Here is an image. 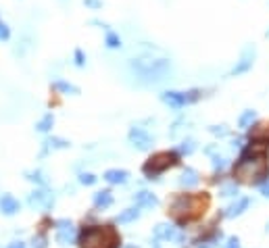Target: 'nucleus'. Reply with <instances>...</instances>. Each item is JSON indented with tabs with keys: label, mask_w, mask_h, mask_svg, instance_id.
I'll list each match as a JSON object with an SVG mask.
<instances>
[{
	"label": "nucleus",
	"mask_w": 269,
	"mask_h": 248,
	"mask_svg": "<svg viewBox=\"0 0 269 248\" xmlns=\"http://www.w3.org/2000/svg\"><path fill=\"white\" fill-rule=\"evenodd\" d=\"M96 182H98V177L94 173H82L79 175V184L82 186H94Z\"/></svg>",
	"instance_id": "c85d7f7f"
},
{
	"label": "nucleus",
	"mask_w": 269,
	"mask_h": 248,
	"mask_svg": "<svg viewBox=\"0 0 269 248\" xmlns=\"http://www.w3.org/2000/svg\"><path fill=\"white\" fill-rule=\"evenodd\" d=\"M198 98H200V90H188V92H179V90H165V92H161V100L169 108H175V111L194 104Z\"/></svg>",
	"instance_id": "423d86ee"
},
{
	"label": "nucleus",
	"mask_w": 269,
	"mask_h": 248,
	"mask_svg": "<svg viewBox=\"0 0 269 248\" xmlns=\"http://www.w3.org/2000/svg\"><path fill=\"white\" fill-rule=\"evenodd\" d=\"M104 46L109 50H119L123 46V38L119 36V32H115L113 27L104 32Z\"/></svg>",
	"instance_id": "f3484780"
},
{
	"label": "nucleus",
	"mask_w": 269,
	"mask_h": 248,
	"mask_svg": "<svg viewBox=\"0 0 269 248\" xmlns=\"http://www.w3.org/2000/svg\"><path fill=\"white\" fill-rule=\"evenodd\" d=\"M113 192H111V190H100V192H96L94 194V209L96 211H104V209H109L111 205H113Z\"/></svg>",
	"instance_id": "2eb2a0df"
},
{
	"label": "nucleus",
	"mask_w": 269,
	"mask_h": 248,
	"mask_svg": "<svg viewBox=\"0 0 269 248\" xmlns=\"http://www.w3.org/2000/svg\"><path fill=\"white\" fill-rule=\"evenodd\" d=\"M261 194H263V196H269V177L261 184Z\"/></svg>",
	"instance_id": "c9c22d12"
},
{
	"label": "nucleus",
	"mask_w": 269,
	"mask_h": 248,
	"mask_svg": "<svg viewBox=\"0 0 269 248\" xmlns=\"http://www.w3.org/2000/svg\"><path fill=\"white\" fill-rule=\"evenodd\" d=\"M86 63H88V57H86V52H84L82 48H75V50H73V65L77 67V69H84V67H86Z\"/></svg>",
	"instance_id": "393cba45"
},
{
	"label": "nucleus",
	"mask_w": 269,
	"mask_h": 248,
	"mask_svg": "<svg viewBox=\"0 0 269 248\" xmlns=\"http://www.w3.org/2000/svg\"><path fill=\"white\" fill-rule=\"evenodd\" d=\"M175 165H179V152H169V150H165V152H156V154H152L150 159L144 163V167H142V173L148 177V179H156L163 171H167L169 167H175Z\"/></svg>",
	"instance_id": "39448f33"
},
{
	"label": "nucleus",
	"mask_w": 269,
	"mask_h": 248,
	"mask_svg": "<svg viewBox=\"0 0 269 248\" xmlns=\"http://www.w3.org/2000/svg\"><path fill=\"white\" fill-rule=\"evenodd\" d=\"M255 119H257V113H255V111H244L242 115H240V119H238V127L249 129V127L255 123Z\"/></svg>",
	"instance_id": "5701e85b"
},
{
	"label": "nucleus",
	"mask_w": 269,
	"mask_h": 248,
	"mask_svg": "<svg viewBox=\"0 0 269 248\" xmlns=\"http://www.w3.org/2000/svg\"><path fill=\"white\" fill-rule=\"evenodd\" d=\"M226 248H240V240L238 238H230L228 244H226Z\"/></svg>",
	"instance_id": "f704fd0d"
},
{
	"label": "nucleus",
	"mask_w": 269,
	"mask_h": 248,
	"mask_svg": "<svg viewBox=\"0 0 269 248\" xmlns=\"http://www.w3.org/2000/svg\"><path fill=\"white\" fill-rule=\"evenodd\" d=\"M52 125H55V115H52V113H46V115H44V117L36 123V129L42 131V133H46V131L52 129Z\"/></svg>",
	"instance_id": "4be33fe9"
},
{
	"label": "nucleus",
	"mask_w": 269,
	"mask_h": 248,
	"mask_svg": "<svg viewBox=\"0 0 269 248\" xmlns=\"http://www.w3.org/2000/svg\"><path fill=\"white\" fill-rule=\"evenodd\" d=\"M251 207V198H238L232 207H228V211H226V217L228 219H234V217H238V215H242L246 209Z\"/></svg>",
	"instance_id": "a211bd4d"
},
{
	"label": "nucleus",
	"mask_w": 269,
	"mask_h": 248,
	"mask_svg": "<svg viewBox=\"0 0 269 248\" xmlns=\"http://www.w3.org/2000/svg\"><path fill=\"white\" fill-rule=\"evenodd\" d=\"M179 186L182 188H194V186H198V173L194 171V169H190V167H186L184 169V173H182V177H179Z\"/></svg>",
	"instance_id": "aec40b11"
},
{
	"label": "nucleus",
	"mask_w": 269,
	"mask_h": 248,
	"mask_svg": "<svg viewBox=\"0 0 269 248\" xmlns=\"http://www.w3.org/2000/svg\"><path fill=\"white\" fill-rule=\"evenodd\" d=\"M21 205H19V200L13 196V194H3L0 196V213L7 215V217H13L15 213H19Z\"/></svg>",
	"instance_id": "9b49d317"
},
{
	"label": "nucleus",
	"mask_w": 269,
	"mask_h": 248,
	"mask_svg": "<svg viewBox=\"0 0 269 248\" xmlns=\"http://www.w3.org/2000/svg\"><path fill=\"white\" fill-rule=\"evenodd\" d=\"M267 36H269V30H267Z\"/></svg>",
	"instance_id": "ea45409f"
},
{
	"label": "nucleus",
	"mask_w": 269,
	"mask_h": 248,
	"mask_svg": "<svg viewBox=\"0 0 269 248\" xmlns=\"http://www.w3.org/2000/svg\"><path fill=\"white\" fill-rule=\"evenodd\" d=\"M25 179H30V182H34L38 186H46V179H44V175L40 171H28L25 173Z\"/></svg>",
	"instance_id": "bb28decb"
},
{
	"label": "nucleus",
	"mask_w": 269,
	"mask_h": 248,
	"mask_svg": "<svg viewBox=\"0 0 269 248\" xmlns=\"http://www.w3.org/2000/svg\"><path fill=\"white\" fill-rule=\"evenodd\" d=\"M88 25H92V27H96V30H102V32H106V30H111V25L106 23V21H102V19H90L88 21Z\"/></svg>",
	"instance_id": "7c9ffc66"
},
{
	"label": "nucleus",
	"mask_w": 269,
	"mask_h": 248,
	"mask_svg": "<svg viewBox=\"0 0 269 248\" xmlns=\"http://www.w3.org/2000/svg\"><path fill=\"white\" fill-rule=\"evenodd\" d=\"M55 225H57V242L61 246H71L77 238L73 223L69 219H59V221H55Z\"/></svg>",
	"instance_id": "6e6552de"
},
{
	"label": "nucleus",
	"mask_w": 269,
	"mask_h": 248,
	"mask_svg": "<svg viewBox=\"0 0 269 248\" xmlns=\"http://www.w3.org/2000/svg\"><path fill=\"white\" fill-rule=\"evenodd\" d=\"M11 36H13V30H11V25L7 23V19L0 15V42H9L11 40Z\"/></svg>",
	"instance_id": "b1692460"
},
{
	"label": "nucleus",
	"mask_w": 269,
	"mask_h": 248,
	"mask_svg": "<svg viewBox=\"0 0 269 248\" xmlns=\"http://www.w3.org/2000/svg\"><path fill=\"white\" fill-rule=\"evenodd\" d=\"M125 248H138V246H136V244H131V246H125Z\"/></svg>",
	"instance_id": "58836bf2"
},
{
	"label": "nucleus",
	"mask_w": 269,
	"mask_h": 248,
	"mask_svg": "<svg viewBox=\"0 0 269 248\" xmlns=\"http://www.w3.org/2000/svg\"><path fill=\"white\" fill-rule=\"evenodd\" d=\"M209 207V196L200 194V196H192V194H179L171 200L169 205V215L179 223L184 225L196 217H200L205 213V209Z\"/></svg>",
	"instance_id": "f03ea898"
},
{
	"label": "nucleus",
	"mask_w": 269,
	"mask_h": 248,
	"mask_svg": "<svg viewBox=\"0 0 269 248\" xmlns=\"http://www.w3.org/2000/svg\"><path fill=\"white\" fill-rule=\"evenodd\" d=\"M255 46H246L244 50H242V57H240V61L232 67V71H230V75H242V73H249L251 69H253V65H255Z\"/></svg>",
	"instance_id": "1a4fd4ad"
},
{
	"label": "nucleus",
	"mask_w": 269,
	"mask_h": 248,
	"mask_svg": "<svg viewBox=\"0 0 269 248\" xmlns=\"http://www.w3.org/2000/svg\"><path fill=\"white\" fill-rule=\"evenodd\" d=\"M156 240H177V230L169 223H159L156 228L152 230Z\"/></svg>",
	"instance_id": "dca6fc26"
},
{
	"label": "nucleus",
	"mask_w": 269,
	"mask_h": 248,
	"mask_svg": "<svg viewBox=\"0 0 269 248\" xmlns=\"http://www.w3.org/2000/svg\"><path fill=\"white\" fill-rule=\"evenodd\" d=\"M136 219H140V207L136 205V207H129V209H125V211H121L119 215H117V223H121V225H125V223H133Z\"/></svg>",
	"instance_id": "6ab92c4d"
},
{
	"label": "nucleus",
	"mask_w": 269,
	"mask_h": 248,
	"mask_svg": "<svg viewBox=\"0 0 269 248\" xmlns=\"http://www.w3.org/2000/svg\"><path fill=\"white\" fill-rule=\"evenodd\" d=\"M82 3L88 11H102L104 7V0H82Z\"/></svg>",
	"instance_id": "cd10ccee"
},
{
	"label": "nucleus",
	"mask_w": 269,
	"mask_h": 248,
	"mask_svg": "<svg viewBox=\"0 0 269 248\" xmlns=\"http://www.w3.org/2000/svg\"><path fill=\"white\" fill-rule=\"evenodd\" d=\"M32 248H48V238L44 236V234L34 236V240H32Z\"/></svg>",
	"instance_id": "c756f323"
},
{
	"label": "nucleus",
	"mask_w": 269,
	"mask_h": 248,
	"mask_svg": "<svg viewBox=\"0 0 269 248\" xmlns=\"http://www.w3.org/2000/svg\"><path fill=\"white\" fill-rule=\"evenodd\" d=\"M223 167H226V159H223V156H215V159H213V169L221 171Z\"/></svg>",
	"instance_id": "72a5a7b5"
},
{
	"label": "nucleus",
	"mask_w": 269,
	"mask_h": 248,
	"mask_svg": "<svg viewBox=\"0 0 269 248\" xmlns=\"http://www.w3.org/2000/svg\"><path fill=\"white\" fill-rule=\"evenodd\" d=\"M50 86H52V90H57L59 94H65V96H77L79 94V88L71 81H67V79H55Z\"/></svg>",
	"instance_id": "4468645a"
},
{
	"label": "nucleus",
	"mask_w": 269,
	"mask_h": 248,
	"mask_svg": "<svg viewBox=\"0 0 269 248\" xmlns=\"http://www.w3.org/2000/svg\"><path fill=\"white\" fill-rule=\"evenodd\" d=\"M79 248H119V234L111 225H94L79 232Z\"/></svg>",
	"instance_id": "20e7f679"
},
{
	"label": "nucleus",
	"mask_w": 269,
	"mask_h": 248,
	"mask_svg": "<svg viewBox=\"0 0 269 248\" xmlns=\"http://www.w3.org/2000/svg\"><path fill=\"white\" fill-rule=\"evenodd\" d=\"M194 150H196V142H194V140H190V138H188V140H184L182 144H179V148H177V152H179V154H192Z\"/></svg>",
	"instance_id": "a878e982"
},
{
	"label": "nucleus",
	"mask_w": 269,
	"mask_h": 248,
	"mask_svg": "<svg viewBox=\"0 0 269 248\" xmlns=\"http://www.w3.org/2000/svg\"><path fill=\"white\" fill-rule=\"evenodd\" d=\"M59 3H61V5H69V3H71V0H59Z\"/></svg>",
	"instance_id": "4c0bfd02"
},
{
	"label": "nucleus",
	"mask_w": 269,
	"mask_h": 248,
	"mask_svg": "<svg viewBox=\"0 0 269 248\" xmlns=\"http://www.w3.org/2000/svg\"><path fill=\"white\" fill-rule=\"evenodd\" d=\"M236 194H238V186L236 184H230V186H226V188L221 190V196H226V198H232Z\"/></svg>",
	"instance_id": "473e14b6"
},
{
	"label": "nucleus",
	"mask_w": 269,
	"mask_h": 248,
	"mask_svg": "<svg viewBox=\"0 0 269 248\" xmlns=\"http://www.w3.org/2000/svg\"><path fill=\"white\" fill-rule=\"evenodd\" d=\"M127 138H129L131 146L138 148V150H150L154 144V136H150V131L146 127H140V125H131Z\"/></svg>",
	"instance_id": "0eeeda50"
},
{
	"label": "nucleus",
	"mask_w": 269,
	"mask_h": 248,
	"mask_svg": "<svg viewBox=\"0 0 269 248\" xmlns=\"http://www.w3.org/2000/svg\"><path fill=\"white\" fill-rule=\"evenodd\" d=\"M102 179L109 184H113V186H119V184H127L129 173L125 169H109V171H104Z\"/></svg>",
	"instance_id": "ddd939ff"
},
{
	"label": "nucleus",
	"mask_w": 269,
	"mask_h": 248,
	"mask_svg": "<svg viewBox=\"0 0 269 248\" xmlns=\"http://www.w3.org/2000/svg\"><path fill=\"white\" fill-rule=\"evenodd\" d=\"M127 71L136 81L144 86H152V84L165 81L173 73V63L165 57H152L150 52H146V54H138L129 59Z\"/></svg>",
	"instance_id": "f257e3e1"
},
{
	"label": "nucleus",
	"mask_w": 269,
	"mask_h": 248,
	"mask_svg": "<svg viewBox=\"0 0 269 248\" xmlns=\"http://www.w3.org/2000/svg\"><path fill=\"white\" fill-rule=\"evenodd\" d=\"M209 131L213 133V136H228V127L226 125H213V127H209Z\"/></svg>",
	"instance_id": "2f4dec72"
},
{
	"label": "nucleus",
	"mask_w": 269,
	"mask_h": 248,
	"mask_svg": "<svg viewBox=\"0 0 269 248\" xmlns=\"http://www.w3.org/2000/svg\"><path fill=\"white\" fill-rule=\"evenodd\" d=\"M267 163L263 154H242L234 167V177L244 184H263L267 179Z\"/></svg>",
	"instance_id": "7ed1b4c3"
},
{
	"label": "nucleus",
	"mask_w": 269,
	"mask_h": 248,
	"mask_svg": "<svg viewBox=\"0 0 269 248\" xmlns=\"http://www.w3.org/2000/svg\"><path fill=\"white\" fill-rule=\"evenodd\" d=\"M133 202H136L140 209H154L156 205H159V198H156L152 192L142 190V192H136V194H133Z\"/></svg>",
	"instance_id": "f8f14e48"
},
{
	"label": "nucleus",
	"mask_w": 269,
	"mask_h": 248,
	"mask_svg": "<svg viewBox=\"0 0 269 248\" xmlns=\"http://www.w3.org/2000/svg\"><path fill=\"white\" fill-rule=\"evenodd\" d=\"M61 150V148H69V142H67V140H63V138H46V140H44V152L42 154H46L48 150Z\"/></svg>",
	"instance_id": "412c9836"
},
{
	"label": "nucleus",
	"mask_w": 269,
	"mask_h": 248,
	"mask_svg": "<svg viewBox=\"0 0 269 248\" xmlns=\"http://www.w3.org/2000/svg\"><path fill=\"white\" fill-rule=\"evenodd\" d=\"M28 205L32 209H42V211H48L52 205H55V196L46 190H34L30 196H28Z\"/></svg>",
	"instance_id": "9d476101"
},
{
	"label": "nucleus",
	"mask_w": 269,
	"mask_h": 248,
	"mask_svg": "<svg viewBox=\"0 0 269 248\" xmlns=\"http://www.w3.org/2000/svg\"><path fill=\"white\" fill-rule=\"evenodd\" d=\"M9 248H25V244L23 242H13V244H9Z\"/></svg>",
	"instance_id": "e433bc0d"
}]
</instances>
